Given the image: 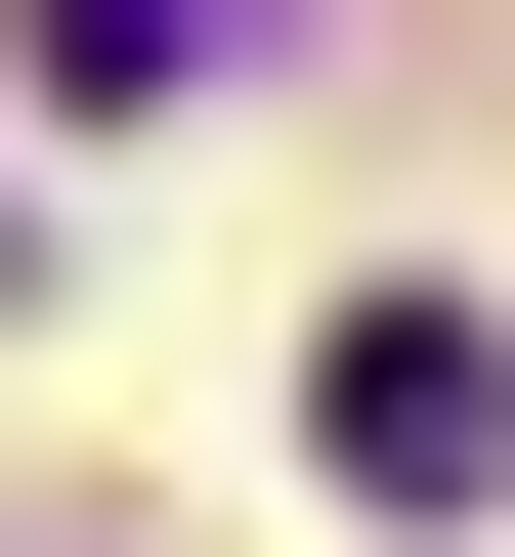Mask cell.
Masks as SVG:
<instances>
[{"instance_id":"cell-1","label":"cell","mask_w":515,"mask_h":557,"mask_svg":"<svg viewBox=\"0 0 515 557\" xmlns=\"http://www.w3.org/2000/svg\"><path fill=\"white\" fill-rule=\"evenodd\" d=\"M301 429H344L387 515H473V472H515V344H473V300H344V386H301Z\"/></svg>"},{"instance_id":"cell-2","label":"cell","mask_w":515,"mask_h":557,"mask_svg":"<svg viewBox=\"0 0 515 557\" xmlns=\"http://www.w3.org/2000/svg\"><path fill=\"white\" fill-rule=\"evenodd\" d=\"M216 44H258V0H44V86H216Z\"/></svg>"}]
</instances>
